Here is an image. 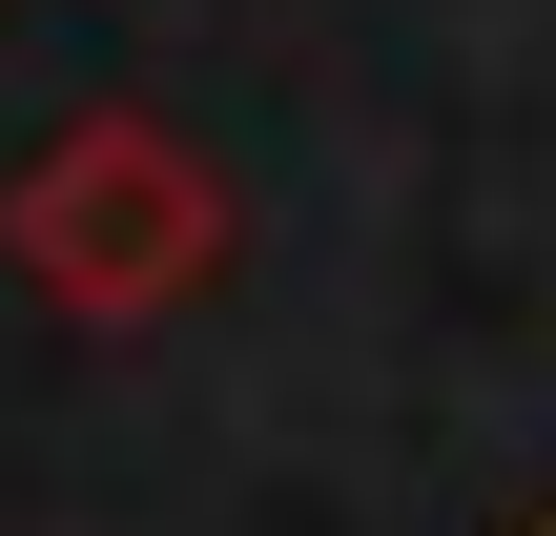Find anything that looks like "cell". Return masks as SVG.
Here are the masks:
<instances>
[{"label": "cell", "mask_w": 556, "mask_h": 536, "mask_svg": "<svg viewBox=\"0 0 556 536\" xmlns=\"http://www.w3.org/2000/svg\"><path fill=\"white\" fill-rule=\"evenodd\" d=\"M21 269H41L62 310H165V289L206 269V186H186L144 124H83V145L21 186Z\"/></svg>", "instance_id": "obj_1"}]
</instances>
